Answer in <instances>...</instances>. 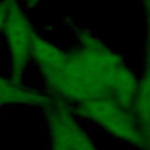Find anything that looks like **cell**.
<instances>
[{"mask_svg": "<svg viewBox=\"0 0 150 150\" xmlns=\"http://www.w3.org/2000/svg\"><path fill=\"white\" fill-rule=\"evenodd\" d=\"M70 108L81 122H87L138 150L145 149L144 138L131 109L124 108L112 98L89 100Z\"/></svg>", "mask_w": 150, "mask_h": 150, "instance_id": "cell-2", "label": "cell"}, {"mask_svg": "<svg viewBox=\"0 0 150 150\" xmlns=\"http://www.w3.org/2000/svg\"><path fill=\"white\" fill-rule=\"evenodd\" d=\"M144 150H150V144H149V145H148V146H146Z\"/></svg>", "mask_w": 150, "mask_h": 150, "instance_id": "cell-8", "label": "cell"}, {"mask_svg": "<svg viewBox=\"0 0 150 150\" xmlns=\"http://www.w3.org/2000/svg\"><path fill=\"white\" fill-rule=\"evenodd\" d=\"M9 56H11V82L21 84L25 70L30 60L32 42L36 32L19 0H8V13L4 27Z\"/></svg>", "mask_w": 150, "mask_h": 150, "instance_id": "cell-4", "label": "cell"}, {"mask_svg": "<svg viewBox=\"0 0 150 150\" xmlns=\"http://www.w3.org/2000/svg\"><path fill=\"white\" fill-rule=\"evenodd\" d=\"M50 150H100L69 104L54 98L45 108Z\"/></svg>", "mask_w": 150, "mask_h": 150, "instance_id": "cell-3", "label": "cell"}, {"mask_svg": "<svg viewBox=\"0 0 150 150\" xmlns=\"http://www.w3.org/2000/svg\"><path fill=\"white\" fill-rule=\"evenodd\" d=\"M45 0H26L25 1V7L26 8H34L36 6H39L41 2H43Z\"/></svg>", "mask_w": 150, "mask_h": 150, "instance_id": "cell-7", "label": "cell"}, {"mask_svg": "<svg viewBox=\"0 0 150 150\" xmlns=\"http://www.w3.org/2000/svg\"><path fill=\"white\" fill-rule=\"evenodd\" d=\"M68 26L76 38V45L66 50L57 67L40 71L47 94L69 105L112 98L131 109L138 75L128 66L123 55L91 28L74 20H68Z\"/></svg>", "mask_w": 150, "mask_h": 150, "instance_id": "cell-1", "label": "cell"}, {"mask_svg": "<svg viewBox=\"0 0 150 150\" xmlns=\"http://www.w3.org/2000/svg\"><path fill=\"white\" fill-rule=\"evenodd\" d=\"M8 13V0H0V30H4Z\"/></svg>", "mask_w": 150, "mask_h": 150, "instance_id": "cell-6", "label": "cell"}, {"mask_svg": "<svg viewBox=\"0 0 150 150\" xmlns=\"http://www.w3.org/2000/svg\"><path fill=\"white\" fill-rule=\"evenodd\" d=\"M54 98L40 90L15 84L0 77V105L4 104H26L46 108Z\"/></svg>", "mask_w": 150, "mask_h": 150, "instance_id": "cell-5", "label": "cell"}]
</instances>
